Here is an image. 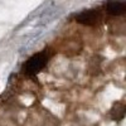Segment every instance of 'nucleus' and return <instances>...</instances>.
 I'll return each instance as SVG.
<instances>
[{"mask_svg":"<svg viewBox=\"0 0 126 126\" xmlns=\"http://www.w3.org/2000/svg\"><path fill=\"white\" fill-rule=\"evenodd\" d=\"M106 12L115 16L122 15L126 12V4L124 0H109L106 3Z\"/></svg>","mask_w":126,"mask_h":126,"instance_id":"nucleus-3","label":"nucleus"},{"mask_svg":"<svg viewBox=\"0 0 126 126\" xmlns=\"http://www.w3.org/2000/svg\"><path fill=\"white\" fill-rule=\"evenodd\" d=\"M50 58V53L48 50H43L32 56L23 66V72L28 76H35L43 69Z\"/></svg>","mask_w":126,"mask_h":126,"instance_id":"nucleus-1","label":"nucleus"},{"mask_svg":"<svg viewBox=\"0 0 126 126\" xmlns=\"http://www.w3.org/2000/svg\"><path fill=\"white\" fill-rule=\"evenodd\" d=\"M116 110H112V119L113 120H116V121H119V120H122L124 119V115H125V106L122 103H117L116 106Z\"/></svg>","mask_w":126,"mask_h":126,"instance_id":"nucleus-4","label":"nucleus"},{"mask_svg":"<svg viewBox=\"0 0 126 126\" xmlns=\"http://www.w3.org/2000/svg\"><path fill=\"white\" fill-rule=\"evenodd\" d=\"M76 20L79 24L92 27V25H97L102 20V14L98 9H90V10H85V12L77 14Z\"/></svg>","mask_w":126,"mask_h":126,"instance_id":"nucleus-2","label":"nucleus"}]
</instances>
